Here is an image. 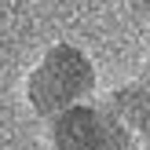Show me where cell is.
I'll return each instance as SVG.
<instances>
[{
    "label": "cell",
    "instance_id": "5",
    "mask_svg": "<svg viewBox=\"0 0 150 150\" xmlns=\"http://www.w3.org/2000/svg\"><path fill=\"white\" fill-rule=\"evenodd\" d=\"M136 81H139V84H143L146 92H150V51L143 55V66H139V77H136Z\"/></svg>",
    "mask_w": 150,
    "mask_h": 150
},
{
    "label": "cell",
    "instance_id": "4",
    "mask_svg": "<svg viewBox=\"0 0 150 150\" xmlns=\"http://www.w3.org/2000/svg\"><path fill=\"white\" fill-rule=\"evenodd\" d=\"M128 7L139 22H150V0H128Z\"/></svg>",
    "mask_w": 150,
    "mask_h": 150
},
{
    "label": "cell",
    "instance_id": "2",
    "mask_svg": "<svg viewBox=\"0 0 150 150\" xmlns=\"http://www.w3.org/2000/svg\"><path fill=\"white\" fill-rule=\"evenodd\" d=\"M132 143L103 99H88L48 121V150H132Z\"/></svg>",
    "mask_w": 150,
    "mask_h": 150
},
{
    "label": "cell",
    "instance_id": "6",
    "mask_svg": "<svg viewBox=\"0 0 150 150\" xmlns=\"http://www.w3.org/2000/svg\"><path fill=\"white\" fill-rule=\"evenodd\" d=\"M132 150H150V146H143V143H132Z\"/></svg>",
    "mask_w": 150,
    "mask_h": 150
},
{
    "label": "cell",
    "instance_id": "3",
    "mask_svg": "<svg viewBox=\"0 0 150 150\" xmlns=\"http://www.w3.org/2000/svg\"><path fill=\"white\" fill-rule=\"evenodd\" d=\"M103 106L114 114V121L128 132L132 139H139L150 125V92L139 81H125V84H114L106 95H103Z\"/></svg>",
    "mask_w": 150,
    "mask_h": 150
},
{
    "label": "cell",
    "instance_id": "1",
    "mask_svg": "<svg viewBox=\"0 0 150 150\" xmlns=\"http://www.w3.org/2000/svg\"><path fill=\"white\" fill-rule=\"evenodd\" d=\"M95 84H99V70L92 55L73 40H55L29 66L22 81V99L37 117L51 121L62 110L95 99Z\"/></svg>",
    "mask_w": 150,
    "mask_h": 150
}]
</instances>
